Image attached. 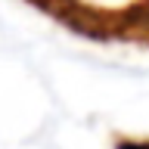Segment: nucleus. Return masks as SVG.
<instances>
[{"mask_svg":"<svg viewBox=\"0 0 149 149\" xmlns=\"http://www.w3.org/2000/svg\"><path fill=\"white\" fill-rule=\"evenodd\" d=\"M115 149H149L146 140H124V143H118Z\"/></svg>","mask_w":149,"mask_h":149,"instance_id":"obj_1","label":"nucleus"}]
</instances>
